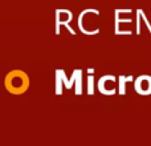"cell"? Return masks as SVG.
<instances>
[{
  "mask_svg": "<svg viewBox=\"0 0 151 146\" xmlns=\"http://www.w3.org/2000/svg\"><path fill=\"white\" fill-rule=\"evenodd\" d=\"M29 85H31L29 76L24 71H20V69L11 71L4 78L5 89L11 94H15V96L24 94L29 89Z\"/></svg>",
  "mask_w": 151,
  "mask_h": 146,
  "instance_id": "obj_1",
  "label": "cell"
},
{
  "mask_svg": "<svg viewBox=\"0 0 151 146\" xmlns=\"http://www.w3.org/2000/svg\"><path fill=\"white\" fill-rule=\"evenodd\" d=\"M99 11L97 8H86L82 12H80L77 19V25L78 29L82 32L83 35L88 36H93V35L99 33V27H98V17H99Z\"/></svg>",
  "mask_w": 151,
  "mask_h": 146,
  "instance_id": "obj_2",
  "label": "cell"
},
{
  "mask_svg": "<svg viewBox=\"0 0 151 146\" xmlns=\"http://www.w3.org/2000/svg\"><path fill=\"white\" fill-rule=\"evenodd\" d=\"M73 20V12L68 8H57L55 12V29L56 35L60 36L61 28H65L70 35L76 36V31L70 27V23Z\"/></svg>",
  "mask_w": 151,
  "mask_h": 146,
  "instance_id": "obj_3",
  "label": "cell"
},
{
  "mask_svg": "<svg viewBox=\"0 0 151 146\" xmlns=\"http://www.w3.org/2000/svg\"><path fill=\"white\" fill-rule=\"evenodd\" d=\"M118 78L113 74H105L97 82V89H98L99 93L105 94V96H113V94L117 93V88H115V84H117Z\"/></svg>",
  "mask_w": 151,
  "mask_h": 146,
  "instance_id": "obj_4",
  "label": "cell"
},
{
  "mask_svg": "<svg viewBox=\"0 0 151 146\" xmlns=\"http://www.w3.org/2000/svg\"><path fill=\"white\" fill-rule=\"evenodd\" d=\"M63 80H64V86L65 89H72L74 88V93L77 96L82 94V71L81 69H74L72 73V77L66 78L65 71L63 69Z\"/></svg>",
  "mask_w": 151,
  "mask_h": 146,
  "instance_id": "obj_5",
  "label": "cell"
},
{
  "mask_svg": "<svg viewBox=\"0 0 151 146\" xmlns=\"http://www.w3.org/2000/svg\"><path fill=\"white\" fill-rule=\"evenodd\" d=\"M135 92L141 96H150L151 94V76L142 74L134 81Z\"/></svg>",
  "mask_w": 151,
  "mask_h": 146,
  "instance_id": "obj_6",
  "label": "cell"
},
{
  "mask_svg": "<svg viewBox=\"0 0 151 146\" xmlns=\"http://www.w3.org/2000/svg\"><path fill=\"white\" fill-rule=\"evenodd\" d=\"M133 21V19L130 17H121V13H119V8L114 11V33L118 36L119 33V29H121V24H130Z\"/></svg>",
  "mask_w": 151,
  "mask_h": 146,
  "instance_id": "obj_7",
  "label": "cell"
},
{
  "mask_svg": "<svg viewBox=\"0 0 151 146\" xmlns=\"http://www.w3.org/2000/svg\"><path fill=\"white\" fill-rule=\"evenodd\" d=\"M131 81H134L133 76H119V77H118V94L125 96L126 85H127V82H131Z\"/></svg>",
  "mask_w": 151,
  "mask_h": 146,
  "instance_id": "obj_8",
  "label": "cell"
},
{
  "mask_svg": "<svg viewBox=\"0 0 151 146\" xmlns=\"http://www.w3.org/2000/svg\"><path fill=\"white\" fill-rule=\"evenodd\" d=\"M63 85H64L63 69H57V71H56V94H57V96L63 94Z\"/></svg>",
  "mask_w": 151,
  "mask_h": 146,
  "instance_id": "obj_9",
  "label": "cell"
},
{
  "mask_svg": "<svg viewBox=\"0 0 151 146\" xmlns=\"http://www.w3.org/2000/svg\"><path fill=\"white\" fill-rule=\"evenodd\" d=\"M94 74H89L88 76V94L93 96L94 94Z\"/></svg>",
  "mask_w": 151,
  "mask_h": 146,
  "instance_id": "obj_10",
  "label": "cell"
},
{
  "mask_svg": "<svg viewBox=\"0 0 151 146\" xmlns=\"http://www.w3.org/2000/svg\"><path fill=\"white\" fill-rule=\"evenodd\" d=\"M137 12H139V15H141V17H142V20L145 21V24H146V27H147V29H149V32L151 33V24H150V21H149V19H147V16L145 15V12H143V9L142 8H138L137 9Z\"/></svg>",
  "mask_w": 151,
  "mask_h": 146,
  "instance_id": "obj_11",
  "label": "cell"
},
{
  "mask_svg": "<svg viewBox=\"0 0 151 146\" xmlns=\"http://www.w3.org/2000/svg\"><path fill=\"white\" fill-rule=\"evenodd\" d=\"M135 15H137V17H135V21H137L135 33H137V35H141V20H142V17H141V15H139L138 12H135Z\"/></svg>",
  "mask_w": 151,
  "mask_h": 146,
  "instance_id": "obj_12",
  "label": "cell"
},
{
  "mask_svg": "<svg viewBox=\"0 0 151 146\" xmlns=\"http://www.w3.org/2000/svg\"><path fill=\"white\" fill-rule=\"evenodd\" d=\"M88 74H94V69L89 68V69H88Z\"/></svg>",
  "mask_w": 151,
  "mask_h": 146,
  "instance_id": "obj_13",
  "label": "cell"
}]
</instances>
